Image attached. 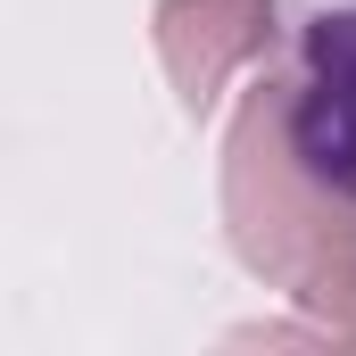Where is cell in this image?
<instances>
[{
  "mask_svg": "<svg viewBox=\"0 0 356 356\" xmlns=\"http://www.w3.org/2000/svg\"><path fill=\"white\" fill-rule=\"evenodd\" d=\"M224 232L257 282H282L356 348V199L290 141V83H249L224 133Z\"/></svg>",
  "mask_w": 356,
  "mask_h": 356,
  "instance_id": "obj_1",
  "label": "cell"
},
{
  "mask_svg": "<svg viewBox=\"0 0 356 356\" xmlns=\"http://www.w3.org/2000/svg\"><path fill=\"white\" fill-rule=\"evenodd\" d=\"M158 58L191 116H207L224 83L273 50V0H158Z\"/></svg>",
  "mask_w": 356,
  "mask_h": 356,
  "instance_id": "obj_2",
  "label": "cell"
},
{
  "mask_svg": "<svg viewBox=\"0 0 356 356\" xmlns=\"http://www.w3.org/2000/svg\"><path fill=\"white\" fill-rule=\"evenodd\" d=\"M290 141L332 191L356 199V8L307 25V83H290Z\"/></svg>",
  "mask_w": 356,
  "mask_h": 356,
  "instance_id": "obj_3",
  "label": "cell"
},
{
  "mask_svg": "<svg viewBox=\"0 0 356 356\" xmlns=\"http://www.w3.org/2000/svg\"><path fill=\"white\" fill-rule=\"evenodd\" d=\"M232 348H348L332 323H241Z\"/></svg>",
  "mask_w": 356,
  "mask_h": 356,
  "instance_id": "obj_4",
  "label": "cell"
}]
</instances>
